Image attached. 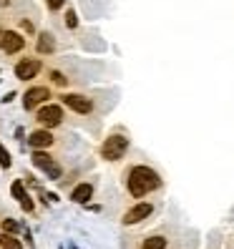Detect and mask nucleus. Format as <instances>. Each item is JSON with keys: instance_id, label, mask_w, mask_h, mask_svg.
Here are the masks:
<instances>
[{"instance_id": "f257e3e1", "label": "nucleus", "mask_w": 234, "mask_h": 249, "mask_svg": "<svg viewBox=\"0 0 234 249\" xmlns=\"http://www.w3.org/2000/svg\"><path fill=\"white\" fill-rule=\"evenodd\" d=\"M162 186V177L151 169V166H144V164H136L131 166L128 174H126V189L134 199H141L146 194L156 192Z\"/></svg>"}, {"instance_id": "f03ea898", "label": "nucleus", "mask_w": 234, "mask_h": 249, "mask_svg": "<svg viewBox=\"0 0 234 249\" xmlns=\"http://www.w3.org/2000/svg\"><path fill=\"white\" fill-rule=\"evenodd\" d=\"M101 159L104 161H119L128 151V136L126 134H111L104 143H101Z\"/></svg>"}, {"instance_id": "7ed1b4c3", "label": "nucleus", "mask_w": 234, "mask_h": 249, "mask_svg": "<svg viewBox=\"0 0 234 249\" xmlns=\"http://www.w3.org/2000/svg\"><path fill=\"white\" fill-rule=\"evenodd\" d=\"M36 121L43 128H53V126H61L63 121V108L58 104H43L36 108Z\"/></svg>"}, {"instance_id": "20e7f679", "label": "nucleus", "mask_w": 234, "mask_h": 249, "mask_svg": "<svg viewBox=\"0 0 234 249\" xmlns=\"http://www.w3.org/2000/svg\"><path fill=\"white\" fill-rule=\"evenodd\" d=\"M33 164H36L38 169H43V171H46L51 179H55V181L63 177V169L58 166V164H55V159H53L51 154H46L43 149H33Z\"/></svg>"}, {"instance_id": "39448f33", "label": "nucleus", "mask_w": 234, "mask_h": 249, "mask_svg": "<svg viewBox=\"0 0 234 249\" xmlns=\"http://www.w3.org/2000/svg\"><path fill=\"white\" fill-rule=\"evenodd\" d=\"M25 48V38L18 31H0V51L8 55H16Z\"/></svg>"}, {"instance_id": "423d86ee", "label": "nucleus", "mask_w": 234, "mask_h": 249, "mask_svg": "<svg viewBox=\"0 0 234 249\" xmlns=\"http://www.w3.org/2000/svg\"><path fill=\"white\" fill-rule=\"evenodd\" d=\"M48 98H51V89H46V86H33V89H28L25 96H23V108L36 111L38 106L46 104Z\"/></svg>"}, {"instance_id": "0eeeda50", "label": "nucleus", "mask_w": 234, "mask_h": 249, "mask_svg": "<svg viewBox=\"0 0 234 249\" xmlns=\"http://www.w3.org/2000/svg\"><path fill=\"white\" fill-rule=\"evenodd\" d=\"M61 101L71 108V111H76V113H83V116H89L93 111V101L89 96H83V93H63Z\"/></svg>"}, {"instance_id": "6e6552de", "label": "nucleus", "mask_w": 234, "mask_h": 249, "mask_svg": "<svg viewBox=\"0 0 234 249\" xmlns=\"http://www.w3.org/2000/svg\"><path fill=\"white\" fill-rule=\"evenodd\" d=\"M40 71H43V63L38 61V58H23V61H18V66H16V78L18 81H33Z\"/></svg>"}, {"instance_id": "1a4fd4ad", "label": "nucleus", "mask_w": 234, "mask_h": 249, "mask_svg": "<svg viewBox=\"0 0 234 249\" xmlns=\"http://www.w3.org/2000/svg\"><path fill=\"white\" fill-rule=\"evenodd\" d=\"M151 212H154V207H151L149 201H139L136 207H131V209L124 214L121 222H124L126 227H131V224H139V222H144L146 216H151Z\"/></svg>"}, {"instance_id": "9d476101", "label": "nucleus", "mask_w": 234, "mask_h": 249, "mask_svg": "<svg viewBox=\"0 0 234 249\" xmlns=\"http://www.w3.org/2000/svg\"><path fill=\"white\" fill-rule=\"evenodd\" d=\"M53 134L48 128H36L31 136H28V143L33 146V149H48V146H53Z\"/></svg>"}, {"instance_id": "9b49d317", "label": "nucleus", "mask_w": 234, "mask_h": 249, "mask_svg": "<svg viewBox=\"0 0 234 249\" xmlns=\"http://www.w3.org/2000/svg\"><path fill=\"white\" fill-rule=\"evenodd\" d=\"M36 51H38L40 55H51V53H55V38H53L51 33H40L38 40H36Z\"/></svg>"}, {"instance_id": "f8f14e48", "label": "nucleus", "mask_w": 234, "mask_h": 249, "mask_svg": "<svg viewBox=\"0 0 234 249\" xmlns=\"http://www.w3.org/2000/svg\"><path fill=\"white\" fill-rule=\"evenodd\" d=\"M71 199L76 204H89V199H93V184H78L71 192Z\"/></svg>"}, {"instance_id": "ddd939ff", "label": "nucleus", "mask_w": 234, "mask_h": 249, "mask_svg": "<svg viewBox=\"0 0 234 249\" xmlns=\"http://www.w3.org/2000/svg\"><path fill=\"white\" fill-rule=\"evenodd\" d=\"M0 249H23V244L18 242L16 234H0Z\"/></svg>"}, {"instance_id": "4468645a", "label": "nucleus", "mask_w": 234, "mask_h": 249, "mask_svg": "<svg viewBox=\"0 0 234 249\" xmlns=\"http://www.w3.org/2000/svg\"><path fill=\"white\" fill-rule=\"evenodd\" d=\"M141 249H166V239L164 237H149V239H144Z\"/></svg>"}, {"instance_id": "2eb2a0df", "label": "nucleus", "mask_w": 234, "mask_h": 249, "mask_svg": "<svg viewBox=\"0 0 234 249\" xmlns=\"http://www.w3.org/2000/svg\"><path fill=\"white\" fill-rule=\"evenodd\" d=\"M10 194L16 196L18 201H20L23 196H28V194H25V186H23V181H13V184H10Z\"/></svg>"}, {"instance_id": "dca6fc26", "label": "nucleus", "mask_w": 234, "mask_h": 249, "mask_svg": "<svg viewBox=\"0 0 234 249\" xmlns=\"http://www.w3.org/2000/svg\"><path fill=\"white\" fill-rule=\"evenodd\" d=\"M66 25L71 31H76L78 28V18H76V10H66Z\"/></svg>"}, {"instance_id": "f3484780", "label": "nucleus", "mask_w": 234, "mask_h": 249, "mask_svg": "<svg viewBox=\"0 0 234 249\" xmlns=\"http://www.w3.org/2000/svg\"><path fill=\"white\" fill-rule=\"evenodd\" d=\"M51 81L58 86V89H63V86L68 83V78L63 76V73H58V71H51Z\"/></svg>"}, {"instance_id": "a211bd4d", "label": "nucleus", "mask_w": 234, "mask_h": 249, "mask_svg": "<svg viewBox=\"0 0 234 249\" xmlns=\"http://www.w3.org/2000/svg\"><path fill=\"white\" fill-rule=\"evenodd\" d=\"M10 164H13V161H10V154L5 151V146L0 143V166H3V169H10Z\"/></svg>"}, {"instance_id": "6ab92c4d", "label": "nucleus", "mask_w": 234, "mask_h": 249, "mask_svg": "<svg viewBox=\"0 0 234 249\" xmlns=\"http://www.w3.org/2000/svg\"><path fill=\"white\" fill-rule=\"evenodd\" d=\"M3 231L18 234V222H16V219H3Z\"/></svg>"}, {"instance_id": "aec40b11", "label": "nucleus", "mask_w": 234, "mask_h": 249, "mask_svg": "<svg viewBox=\"0 0 234 249\" xmlns=\"http://www.w3.org/2000/svg\"><path fill=\"white\" fill-rule=\"evenodd\" d=\"M46 5H48V10H61L63 5H66V0H46Z\"/></svg>"}, {"instance_id": "412c9836", "label": "nucleus", "mask_w": 234, "mask_h": 249, "mask_svg": "<svg viewBox=\"0 0 234 249\" xmlns=\"http://www.w3.org/2000/svg\"><path fill=\"white\" fill-rule=\"evenodd\" d=\"M10 3V0H0V5H8Z\"/></svg>"}]
</instances>
